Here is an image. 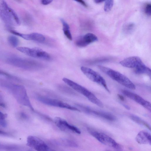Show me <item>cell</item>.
<instances>
[{
    "mask_svg": "<svg viewBox=\"0 0 151 151\" xmlns=\"http://www.w3.org/2000/svg\"><path fill=\"white\" fill-rule=\"evenodd\" d=\"M60 20L63 25V30L64 35L69 40H71L72 37L70 30L69 25L63 19H61Z\"/></svg>",
    "mask_w": 151,
    "mask_h": 151,
    "instance_id": "obj_19",
    "label": "cell"
},
{
    "mask_svg": "<svg viewBox=\"0 0 151 151\" xmlns=\"http://www.w3.org/2000/svg\"><path fill=\"white\" fill-rule=\"evenodd\" d=\"M135 139L139 144L150 145L151 144V134L146 130H143L139 132L137 135Z\"/></svg>",
    "mask_w": 151,
    "mask_h": 151,
    "instance_id": "obj_17",
    "label": "cell"
},
{
    "mask_svg": "<svg viewBox=\"0 0 151 151\" xmlns=\"http://www.w3.org/2000/svg\"><path fill=\"white\" fill-rule=\"evenodd\" d=\"M24 148L20 145L0 142V151H22Z\"/></svg>",
    "mask_w": 151,
    "mask_h": 151,
    "instance_id": "obj_18",
    "label": "cell"
},
{
    "mask_svg": "<svg viewBox=\"0 0 151 151\" xmlns=\"http://www.w3.org/2000/svg\"><path fill=\"white\" fill-rule=\"evenodd\" d=\"M94 2L97 4H99L102 3L104 1V0H95L94 1Z\"/></svg>",
    "mask_w": 151,
    "mask_h": 151,
    "instance_id": "obj_32",
    "label": "cell"
},
{
    "mask_svg": "<svg viewBox=\"0 0 151 151\" xmlns=\"http://www.w3.org/2000/svg\"><path fill=\"white\" fill-rule=\"evenodd\" d=\"M119 63L124 67L135 68L134 72L136 74H145L151 76L150 68L146 66L138 57L127 58L120 61Z\"/></svg>",
    "mask_w": 151,
    "mask_h": 151,
    "instance_id": "obj_3",
    "label": "cell"
},
{
    "mask_svg": "<svg viewBox=\"0 0 151 151\" xmlns=\"http://www.w3.org/2000/svg\"><path fill=\"white\" fill-rule=\"evenodd\" d=\"M0 75L4 76L9 79L16 80L17 81H19L20 79H19L17 77L14 76L8 73L5 72L3 70H0Z\"/></svg>",
    "mask_w": 151,
    "mask_h": 151,
    "instance_id": "obj_25",
    "label": "cell"
},
{
    "mask_svg": "<svg viewBox=\"0 0 151 151\" xmlns=\"http://www.w3.org/2000/svg\"><path fill=\"white\" fill-rule=\"evenodd\" d=\"M130 118L136 123L143 126L149 130H151V127L150 125L144 120L136 116L132 115L130 116Z\"/></svg>",
    "mask_w": 151,
    "mask_h": 151,
    "instance_id": "obj_20",
    "label": "cell"
},
{
    "mask_svg": "<svg viewBox=\"0 0 151 151\" xmlns=\"http://www.w3.org/2000/svg\"><path fill=\"white\" fill-rule=\"evenodd\" d=\"M106 151H111V150H106Z\"/></svg>",
    "mask_w": 151,
    "mask_h": 151,
    "instance_id": "obj_36",
    "label": "cell"
},
{
    "mask_svg": "<svg viewBox=\"0 0 151 151\" xmlns=\"http://www.w3.org/2000/svg\"><path fill=\"white\" fill-rule=\"evenodd\" d=\"M118 96L119 98L121 100L124 101V98L122 96L118 94Z\"/></svg>",
    "mask_w": 151,
    "mask_h": 151,
    "instance_id": "obj_31",
    "label": "cell"
},
{
    "mask_svg": "<svg viewBox=\"0 0 151 151\" xmlns=\"http://www.w3.org/2000/svg\"><path fill=\"white\" fill-rule=\"evenodd\" d=\"M7 117V115L2 113L0 111V124L2 127H5L7 123L5 119Z\"/></svg>",
    "mask_w": 151,
    "mask_h": 151,
    "instance_id": "obj_24",
    "label": "cell"
},
{
    "mask_svg": "<svg viewBox=\"0 0 151 151\" xmlns=\"http://www.w3.org/2000/svg\"><path fill=\"white\" fill-rule=\"evenodd\" d=\"M122 92L124 95L142 105L150 112L151 111V104L150 102L137 94L128 91L123 90Z\"/></svg>",
    "mask_w": 151,
    "mask_h": 151,
    "instance_id": "obj_14",
    "label": "cell"
},
{
    "mask_svg": "<svg viewBox=\"0 0 151 151\" xmlns=\"http://www.w3.org/2000/svg\"><path fill=\"white\" fill-rule=\"evenodd\" d=\"M8 39L10 44L13 47H17L19 44V41L18 39L14 36H9Z\"/></svg>",
    "mask_w": 151,
    "mask_h": 151,
    "instance_id": "obj_22",
    "label": "cell"
},
{
    "mask_svg": "<svg viewBox=\"0 0 151 151\" xmlns=\"http://www.w3.org/2000/svg\"><path fill=\"white\" fill-rule=\"evenodd\" d=\"M52 1V0H43L41 1V3L44 5H47L50 3Z\"/></svg>",
    "mask_w": 151,
    "mask_h": 151,
    "instance_id": "obj_28",
    "label": "cell"
},
{
    "mask_svg": "<svg viewBox=\"0 0 151 151\" xmlns=\"http://www.w3.org/2000/svg\"><path fill=\"white\" fill-rule=\"evenodd\" d=\"M76 2H78L79 3L81 4L83 6H84L87 7H88V6L85 3V2L82 0H76Z\"/></svg>",
    "mask_w": 151,
    "mask_h": 151,
    "instance_id": "obj_29",
    "label": "cell"
},
{
    "mask_svg": "<svg viewBox=\"0 0 151 151\" xmlns=\"http://www.w3.org/2000/svg\"><path fill=\"white\" fill-rule=\"evenodd\" d=\"M98 67L101 71L122 85L131 89L136 88L134 84L127 77L120 72L101 65H99Z\"/></svg>",
    "mask_w": 151,
    "mask_h": 151,
    "instance_id": "obj_4",
    "label": "cell"
},
{
    "mask_svg": "<svg viewBox=\"0 0 151 151\" xmlns=\"http://www.w3.org/2000/svg\"><path fill=\"white\" fill-rule=\"evenodd\" d=\"M0 106L3 107H5V105L3 103L0 102Z\"/></svg>",
    "mask_w": 151,
    "mask_h": 151,
    "instance_id": "obj_34",
    "label": "cell"
},
{
    "mask_svg": "<svg viewBox=\"0 0 151 151\" xmlns=\"http://www.w3.org/2000/svg\"><path fill=\"white\" fill-rule=\"evenodd\" d=\"M54 122L57 126L63 131L78 134H81V132L78 128L70 124L62 118L58 117H55Z\"/></svg>",
    "mask_w": 151,
    "mask_h": 151,
    "instance_id": "obj_13",
    "label": "cell"
},
{
    "mask_svg": "<svg viewBox=\"0 0 151 151\" xmlns=\"http://www.w3.org/2000/svg\"><path fill=\"white\" fill-rule=\"evenodd\" d=\"M145 14L148 16H150L151 13V5L150 3L146 4L145 6Z\"/></svg>",
    "mask_w": 151,
    "mask_h": 151,
    "instance_id": "obj_26",
    "label": "cell"
},
{
    "mask_svg": "<svg viewBox=\"0 0 151 151\" xmlns=\"http://www.w3.org/2000/svg\"><path fill=\"white\" fill-rule=\"evenodd\" d=\"M88 130L92 136L101 143L116 149H121V145L107 135L89 128L88 129Z\"/></svg>",
    "mask_w": 151,
    "mask_h": 151,
    "instance_id": "obj_7",
    "label": "cell"
},
{
    "mask_svg": "<svg viewBox=\"0 0 151 151\" xmlns=\"http://www.w3.org/2000/svg\"><path fill=\"white\" fill-rule=\"evenodd\" d=\"M135 27V24L134 23H127L123 26V31L125 34H129L133 32L134 30Z\"/></svg>",
    "mask_w": 151,
    "mask_h": 151,
    "instance_id": "obj_21",
    "label": "cell"
},
{
    "mask_svg": "<svg viewBox=\"0 0 151 151\" xmlns=\"http://www.w3.org/2000/svg\"><path fill=\"white\" fill-rule=\"evenodd\" d=\"M124 106L127 109L129 110L130 109V107L126 105H124Z\"/></svg>",
    "mask_w": 151,
    "mask_h": 151,
    "instance_id": "obj_33",
    "label": "cell"
},
{
    "mask_svg": "<svg viewBox=\"0 0 151 151\" xmlns=\"http://www.w3.org/2000/svg\"><path fill=\"white\" fill-rule=\"evenodd\" d=\"M114 4V1L107 0L105 1L104 9L105 11L108 12L111 10Z\"/></svg>",
    "mask_w": 151,
    "mask_h": 151,
    "instance_id": "obj_23",
    "label": "cell"
},
{
    "mask_svg": "<svg viewBox=\"0 0 151 151\" xmlns=\"http://www.w3.org/2000/svg\"><path fill=\"white\" fill-rule=\"evenodd\" d=\"M27 145L36 151H55L37 137L29 136L27 137Z\"/></svg>",
    "mask_w": 151,
    "mask_h": 151,
    "instance_id": "obj_10",
    "label": "cell"
},
{
    "mask_svg": "<svg viewBox=\"0 0 151 151\" xmlns=\"http://www.w3.org/2000/svg\"><path fill=\"white\" fill-rule=\"evenodd\" d=\"M17 49L25 55L33 58L45 60H49L50 59V56L47 52L38 48H31L20 47H17Z\"/></svg>",
    "mask_w": 151,
    "mask_h": 151,
    "instance_id": "obj_9",
    "label": "cell"
},
{
    "mask_svg": "<svg viewBox=\"0 0 151 151\" xmlns=\"http://www.w3.org/2000/svg\"><path fill=\"white\" fill-rule=\"evenodd\" d=\"M6 61L10 65L27 70H35L38 67V64L35 61L14 55L9 56Z\"/></svg>",
    "mask_w": 151,
    "mask_h": 151,
    "instance_id": "obj_6",
    "label": "cell"
},
{
    "mask_svg": "<svg viewBox=\"0 0 151 151\" xmlns=\"http://www.w3.org/2000/svg\"><path fill=\"white\" fill-rule=\"evenodd\" d=\"M0 135L8 136L10 135V133L0 130Z\"/></svg>",
    "mask_w": 151,
    "mask_h": 151,
    "instance_id": "obj_30",
    "label": "cell"
},
{
    "mask_svg": "<svg viewBox=\"0 0 151 151\" xmlns=\"http://www.w3.org/2000/svg\"><path fill=\"white\" fill-rule=\"evenodd\" d=\"M26 151H35V150L32 149H29Z\"/></svg>",
    "mask_w": 151,
    "mask_h": 151,
    "instance_id": "obj_35",
    "label": "cell"
},
{
    "mask_svg": "<svg viewBox=\"0 0 151 151\" xmlns=\"http://www.w3.org/2000/svg\"><path fill=\"white\" fill-rule=\"evenodd\" d=\"M98 40V38L95 35L92 33H88L79 37L76 40V44L79 47H84Z\"/></svg>",
    "mask_w": 151,
    "mask_h": 151,
    "instance_id": "obj_15",
    "label": "cell"
},
{
    "mask_svg": "<svg viewBox=\"0 0 151 151\" xmlns=\"http://www.w3.org/2000/svg\"><path fill=\"white\" fill-rule=\"evenodd\" d=\"M76 105L83 111L87 114L94 115L110 121H114L116 119L115 116L110 113L95 110L80 104H76Z\"/></svg>",
    "mask_w": 151,
    "mask_h": 151,
    "instance_id": "obj_12",
    "label": "cell"
},
{
    "mask_svg": "<svg viewBox=\"0 0 151 151\" xmlns=\"http://www.w3.org/2000/svg\"><path fill=\"white\" fill-rule=\"evenodd\" d=\"M17 35L26 40H33L39 42H44L45 39L43 35L37 33L24 34L18 32Z\"/></svg>",
    "mask_w": 151,
    "mask_h": 151,
    "instance_id": "obj_16",
    "label": "cell"
},
{
    "mask_svg": "<svg viewBox=\"0 0 151 151\" xmlns=\"http://www.w3.org/2000/svg\"><path fill=\"white\" fill-rule=\"evenodd\" d=\"M0 18L8 26L19 25L20 23L16 13L4 0L0 1Z\"/></svg>",
    "mask_w": 151,
    "mask_h": 151,
    "instance_id": "obj_2",
    "label": "cell"
},
{
    "mask_svg": "<svg viewBox=\"0 0 151 151\" xmlns=\"http://www.w3.org/2000/svg\"><path fill=\"white\" fill-rule=\"evenodd\" d=\"M37 98L41 102L49 106L66 109L74 111H81L78 108L60 100L41 96H37Z\"/></svg>",
    "mask_w": 151,
    "mask_h": 151,
    "instance_id": "obj_11",
    "label": "cell"
},
{
    "mask_svg": "<svg viewBox=\"0 0 151 151\" xmlns=\"http://www.w3.org/2000/svg\"><path fill=\"white\" fill-rule=\"evenodd\" d=\"M81 70L90 80L102 86L108 92H110L105 80L98 73L90 68L84 66H81Z\"/></svg>",
    "mask_w": 151,
    "mask_h": 151,
    "instance_id": "obj_8",
    "label": "cell"
},
{
    "mask_svg": "<svg viewBox=\"0 0 151 151\" xmlns=\"http://www.w3.org/2000/svg\"><path fill=\"white\" fill-rule=\"evenodd\" d=\"M20 117L22 119H26L28 118V116L25 113L23 112H21L19 114Z\"/></svg>",
    "mask_w": 151,
    "mask_h": 151,
    "instance_id": "obj_27",
    "label": "cell"
},
{
    "mask_svg": "<svg viewBox=\"0 0 151 151\" xmlns=\"http://www.w3.org/2000/svg\"><path fill=\"white\" fill-rule=\"evenodd\" d=\"M62 80L74 90L85 96L93 103L101 107H104L102 102L93 93L85 87L68 78H64Z\"/></svg>",
    "mask_w": 151,
    "mask_h": 151,
    "instance_id": "obj_5",
    "label": "cell"
},
{
    "mask_svg": "<svg viewBox=\"0 0 151 151\" xmlns=\"http://www.w3.org/2000/svg\"><path fill=\"white\" fill-rule=\"evenodd\" d=\"M0 84L9 91L19 104L29 108L32 111L34 110L26 90L23 86L3 80H0Z\"/></svg>",
    "mask_w": 151,
    "mask_h": 151,
    "instance_id": "obj_1",
    "label": "cell"
}]
</instances>
